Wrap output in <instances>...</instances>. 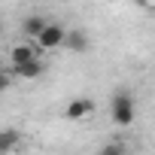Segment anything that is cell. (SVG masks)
<instances>
[{
	"mask_svg": "<svg viewBox=\"0 0 155 155\" xmlns=\"http://www.w3.org/2000/svg\"><path fill=\"white\" fill-rule=\"evenodd\" d=\"M137 116V104H134V94L128 88H116L113 97H110V119L119 125V128H128Z\"/></svg>",
	"mask_w": 155,
	"mask_h": 155,
	"instance_id": "cell-1",
	"label": "cell"
},
{
	"mask_svg": "<svg viewBox=\"0 0 155 155\" xmlns=\"http://www.w3.org/2000/svg\"><path fill=\"white\" fill-rule=\"evenodd\" d=\"M94 110H97V107H94L91 97H73V101L64 107V116H67L70 122H85V119H91Z\"/></svg>",
	"mask_w": 155,
	"mask_h": 155,
	"instance_id": "cell-2",
	"label": "cell"
},
{
	"mask_svg": "<svg viewBox=\"0 0 155 155\" xmlns=\"http://www.w3.org/2000/svg\"><path fill=\"white\" fill-rule=\"evenodd\" d=\"M67 43V31L61 28V25H55V21H49V28L40 34V40H37V49H58V46H64Z\"/></svg>",
	"mask_w": 155,
	"mask_h": 155,
	"instance_id": "cell-3",
	"label": "cell"
},
{
	"mask_svg": "<svg viewBox=\"0 0 155 155\" xmlns=\"http://www.w3.org/2000/svg\"><path fill=\"white\" fill-rule=\"evenodd\" d=\"M40 55H37V49L31 46V43H15L12 49H9V67L15 70V67H25V64H31V61H37Z\"/></svg>",
	"mask_w": 155,
	"mask_h": 155,
	"instance_id": "cell-4",
	"label": "cell"
},
{
	"mask_svg": "<svg viewBox=\"0 0 155 155\" xmlns=\"http://www.w3.org/2000/svg\"><path fill=\"white\" fill-rule=\"evenodd\" d=\"M49 28V18L46 15H28L21 21V31H25V40H40V34Z\"/></svg>",
	"mask_w": 155,
	"mask_h": 155,
	"instance_id": "cell-5",
	"label": "cell"
},
{
	"mask_svg": "<svg viewBox=\"0 0 155 155\" xmlns=\"http://www.w3.org/2000/svg\"><path fill=\"white\" fill-rule=\"evenodd\" d=\"M70 52H88V34L82 31V28H73V31H67V43H64Z\"/></svg>",
	"mask_w": 155,
	"mask_h": 155,
	"instance_id": "cell-6",
	"label": "cell"
},
{
	"mask_svg": "<svg viewBox=\"0 0 155 155\" xmlns=\"http://www.w3.org/2000/svg\"><path fill=\"white\" fill-rule=\"evenodd\" d=\"M43 70H46V64L37 58V61H31L25 67H15V76L18 79H37V76H43Z\"/></svg>",
	"mask_w": 155,
	"mask_h": 155,
	"instance_id": "cell-7",
	"label": "cell"
},
{
	"mask_svg": "<svg viewBox=\"0 0 155 155\" xmlns=\"http://www.w3.org/2000/svg\"><path fill=\"white\" fill-rule=\"evenodd\" d=\"M18 143H21V134H18L15 128H6L3 134H0V152H3V155H9Z\"/></svg>",
	"mask_w": 155,
	"mask_h": 155,
	"instance_id": "cell-8",
	"label": "cell"
},
{
	"mask_svg": "<svg viewBox=\"0 0 155 155\" xmlns=\"http://www.w3.org/2000/svg\"><path fill=\"white\" fill-rule=\"evenodd\" d=\"M97 155H128V146H125L122 140H113V143H107Z\"/></svg>",
	"mask_w": 155,
	"mask_h": 155,
	"instance_id": "cell-9",
	"label": "cell"
}]
</instances>
